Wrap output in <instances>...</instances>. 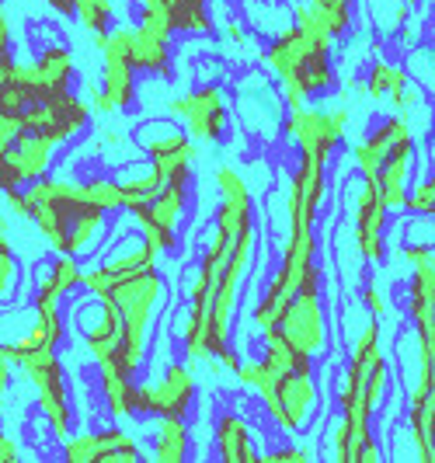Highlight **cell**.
Segmentation results:
<instances>
[{
    "instance_id": "1",
    "label": "cell",
    "mask_w": 435,
    "mask_h": 463,
    "mask_svg": "<svg viewBox=\"0 0 435 463\" xmlns=\"http://www.w3.org/2000/svg\"><path fill=\"white\" fill-rule=\"evenodd\" d=\"M390 394V359L383 352L380 317H366L352 335L342 376L335 387L338 421L331 429V460L338 463H376L383 460L373 421Z\"/></svg>"
},
{
    "instance_id": "2",
    "label": "cell",
    "mask_w": 435,
    "mask_h": 463,
    "mask_svg": "<svg viewBox=\"0 0 435 463\" xmlns=\"http://www.w3.org/2000/svg\"><path fill=\"white\" fill-rule=\"evenodd\" d=\"M28 223L43 237L49 251L73 258H91L109 248L112 223L105 209L91 199L88 178H39L24 188Z\"/></svg>"
},
{
    "instance_id": "3",
    "label": "cell",
    "mask_w": 435,
    "mask_h": 463,
    "mask_svg": "<svg viewBox=\"0 0 435 463\" xmlns=\"http://www.w3.org/2000/svg\"><path fill=\"white\" fill-rule=\"evenodd\" d=\"M297 22L282 35H275L258 52V63L269 70L279 84L289 109L310 105L317 98H327L338 88V67H335V43L324 24L317 22L314 7L307 0L293 4Z\"/></svg>"
},
{
    "instance_id": "4",
    "label": "cell",
    "mask_w": 435,
    "mask_h": 463,
    "mask_svg": "<svg viewBox=\"0 0 435 463\" xmlns=\"http://www.w3.org/2000/svg\"><path fill=\"white\" fill-rule=\"evenodd\" d=\"M261 342V383L258 401L265 415L282 436L310 432L324 415V391L317 383V363L299 355L297 348L282 338L279 327L258 335Z\"/></svg>"
},
{
    "instance_id": "5",
    "label": "cell",
    "mask_w": 435,
    "mask_h": 463,
    "mask_svg": "<svg viewBox=\"0 0 435 463\" xmlns=\"http://www.w3.org/2000/svg\"><path fill=\"white\" fill-rule=\"evenodd\" d=\"M122 314V327H126V342H122V359L118 370L126 376H139L150 355V335L161 321V314L171 303V286L161 276V269H147L139 276L118 282L109 293Z\"/></svg>"
},
{
    "instance_id": "6",
    "label": "cell",
    "mask_w": 435,
    "mask_h": 463,
    "mask_svg": "<svg viewBox=\"0 0 435 463\" xmlns=\"http://www.w3.org/2000/svg\"><path fill=\"white\" fill-rule=\"evenodd\" d=\"M14 370H22V376L28 380L35 404H39V415L46 421L49 436L63 442L73 436V401H70L67 387V366L60 359V348H35V352H22L14 359H7Z\"/></svg>"
},
{
    "instance_id": "7",
    "label": "cell",
    "mask_w": 435,
    "mask_h": 463,
    "mask_svg": "<svg viewBox=\"0 0 435 463\" xmlns=\"http://www.w3.org/2000/svg\"><path fill=\"white\" fill-rule=\"evenodd\" d=\"M286 98L279 91V84L265 77V67H241L233 77V116L237 126L254 137L258 143H275L282 137V122H286Z\"/></svg>"
},
{
    "instance_id": "8",
    "label": "cell",
    "mask_w": 435,
    "mask_h": 463,
    "mask_svg": "<svg viewBox=\"0 0 435 463\" xmlns=\"http://www.w3.org/2000/svg\"><path fill=\"white\" fill-rule=\"evenodd\" d=\"M275 327L282 331V338L297 348L299 355H307L314 363L327 359L335 327H331L327 297H324V272H317V276H310L303 282V289L289 300V307L282 310V317H279Z\"/></svg>"
},
{
    "instance_id": "9",
    "label": "cell",
    "mask_w": 435,
    "mask_h": 463,
    "mask_svg": "<svg viewBox=\"0 0 435 463\" xmlns=\"http://www.w3.org/2000/svg\"><path fill=\"white\" fill-rule=\"evenodd\" d=\"M352 126V109L348 105H299L286 112L282 122V139L297 146V157H314L321 164H331L335 154L348 139Z\"/></svg>"
},
{
    "instance_id": "10",
    "label": "cell",
    "mask_w": 435,
    "mask_h": 463,
    "mask_svg": "<svg viewBox=\"0 0 435 463\" xmlns=\"http://www.w3.org/2000/svg\"><path fill=\"white\" fill-rule=\"evenodd\" d=\"M171 116L182 122L192 133V139H199L203 146H220L227 143L230 126H233V98L220 80H199L195 88L175 94L164 105Z\"/></svg>"
},
{
    "instance_id": "11",
    "label": "cell",
    "mask_w": 435,
    "mask_h": 463,
    "mask_svg": "<svg viewBox=\"0 0 435 463\" xmlns=\"http://www.w3.org/2000/svg\"><path fill=\"white\" fill-rule=\"evenodd\" d=\"M70 327L80 335V345L91 355L94 370H118L126 327L112 297H94L84 289V300L70 307Z\"/></svg>"
},
{
    "instance_id": "12",
    "label": "cell",
    "mask_w": 435,
    "mask_h": 463,
    "mask_svg": "<svg viewBox=\"0 0 435 463\" xmlns=\"http://www.w3.org/2000/svg\"><path fill=\"white\" fill-rule=\"evenodd\" d=\"M161 251L139 231L115 237V241H109L101 261L84 265V289L94 293V297H109L118 282L139 276L147 269H161Z\"/></svg>"
},
{
    "instance_id": "13",
    "label": "cell",
    "mask_w": 435,
    "mask_h": 463,
    "mask_svg": "<svg viewBox=\"0 0 435 463\" xmlns=\"http://www.w3.org/2000/svg\"><path fill=\"white\" fill-rule=\"evenodd\" d=\"M94 109L91 101H84L77 91H60L52 98L35 101L32 109L22 112V126L28 133H43L56 146H73L91 133Z\"/></svg>"
},
{
    "instance_id": "14",
    "label": "cell",
    "mask_w": 435,
    "mask_h": 463,
    "mask_svg": "<svg viewBox=\"0 0 435 463\" xmlns=\"http://www.w3.org/2000/svg\"><path fill=\"white\" fill-rule=\"evenodd\" d=\"M175 39L178 35H167V32H157L143 22H122L109 32L105 43H98V52L101 49H115L118 56H126L139 73H150V77H161V80H171V70H175Z\"/></svg>"
},
{
    "instance_id": "15",
    "label": "cell",
    "mask_w": 435,
    "mask_h": 463,
    "mask_svg": "<svg viewBox=\"0 0 435 463\" xmlns=\"http://www.w3.org/2000/svg\"><path fill=\"white\" fill-rule=\"evenodd\" d=\"M352 88L366 94L373 105H380V109H387V112H397V116H408L411 122L429 112V105H425V88L414 80L411 70L397 67V63H390L383 56H376V60L369 63L366 77H363V80H352ZM418 133H421V129H418Z\"/></svg>"
},
{
    "instance_id": "16",
    "label": "cell",
    "mask_w": 435,
    "mask_h": 463,
    "mask_svg": "<svg viewBox=\"0 0 435 463\" xmlns=\"http://www.w3.org/2000/svg\"><path fill=\"white\" fill-rule=\"evenodd\" d=\"M195 397H199V380H195V363L188 359H171L154 380L139 383L137 397V411L139 418L154 421L164 415H182L188 418L195 408Z\"/></svg>"
},
{
    "instance_id": "17",
    "label": "cell",
    "mask_w": 435,
    "mask_h": 463,
    "mask_svg": "<svg viewBox=\"0 0 435 463\" xmlns=\"http://www.w3.org/2000/svg\"><path fill=\"white\" fill-rule=\"evenodd\" d=\"M188 199H192V185H182V182H171L157 192L154 203L126 213L137 227L164 258L178 255L182 248V220L188 213Z\"/></svg>"
},
{
    "instance_id": "18",
    "label": "cell",
    "mask_w": 435,
    "mask_h": 463,
    "mask_svg": "<svg viewBox=\"0 0 435 463\" xmlns=\"http://www.w3.org/2000/svg\"><path fill=\"white\" fill-rule=\"evenodd\" d=\"M390 203L383 192L366 182L352 178V241L355 251L366 265H383L387 261V231H390Z\"/></svg>"
},
{
    "instance_id": "19",
    "label": "cell",
    "mask_w": 435,
    "mask_h": 463,
    "mask_svg": "<svg viewBox=\"0 0 435 463\" xmlns=\"http://www.w3.org/2000/svg\"><path fill=\"white\" fill-rule=\"evenodd\" d=\"M418 139H421V133H418V126H414L411 118L397 116V112H387L369 133H363V137L348 146L352 171H355L359 178H376L380 167H383L401 146H411Z\"/></svg>"
},
{
    "instance_id": "20",
    "label": "cell",
    "mask_w": 435,
    "mask_h": 463,
    "mask_svg": "<svg viewBox=\"0 0 435 463\" xmlns=\"http://www.w3.org/2000/svg\"><path fill=\"white\" fill-rule=\"evenodd\" d=\"M60 150H63V146H56L49 137L24 129L11 146L0 150V185L28 188L32 182H39V178H49L52 167H56Z\"/></svg>"
},
{
    "instance_id": "21",
    "label": "cell",
    "mask_w": 435,
    "mask_h": 463,
    "mask_svg": "<svg viewBox=\"0 0 435 463\" xmlns=\"http://www.w3.org/2000/svg\"><path fill=\"white\" fill-rule=\"evenodd\" d=\"M60 457L67 463H139L150 460L139 439L126 429H98V432H77L60 446Z\"/></svg>"
},
{
    "instance_id": "22",
    "label": "cell",
    "mask_w": 435,
    "mask_h": 463,
    "mask_svg": "<svg viewBox=\"0 0 435 463\" xmlns=\"http://www.w3.org/2000/svg\"><path fill=\"white\" fill-rule=\"evenodd\" d=\"M28 314L32 321L14 335L4 338L0 345V359H14L22 352H35V348H63L70 335V321L63 303H32L28 300Z\"/></svg>"
},
{
    "instance_id": "23",
    "label": "cell",
    "mask_w": 435,
    "mask_h": 463,
    "mask_svg": "<svg viewBox=\"0 0 435 463\" xmlns=\"http://www.w3.org/2000/svg\"><path fill=\"white\" fill-rule=\"evenodd\" d=\"M28 80L35 88V101L52 98L60 91H73V77H77V60H73V49L63 43H49V46L35 49L28 60Z\"/></svg>"
},
{
    "instance_id": "24",
    "label": "cell",
    "mask_w": 435,
    "mask_h": 463,
    "mask_svg": "<svg viewBox=\"0 0 435 463\" xmlns=\"http://www.w3.org/2000/svg\"><path fill=\"white\" fill-rule=\"evenodd\" d=\"M28 282H32V293H28L32 303H63L67 297L84 289V265L80 258L52 251L49 261H39L32 269Z\"/></svg>"
},
{
    "instance_id": "25",
    "label": "cell",
    "mask_w": 435,
    "mask_h": 463,
    "mask_svg": "<svg viewBox=\"0 0 435 463\" xmlns=\"http://www.w3.org/2000/svg\"><path fill=\"white\" fill-rule=\"evenodd\" d=\"M213 446H216V457H220L223 463H258L261 460L248 418L241 415V411H233V408H227V411L216 415V425H213Z\"/></svg>"
},
{
    "instance_id": "26",
    "label": "cell",
    "mask_w": 435,
    "mask_h": 463,
    "mask_svg": "<svg viewBox=\"0 0 435 463\" xmlns=\"http://www.w3.org/2000/svg\"><path fill=\"white\" fill-rule=\"evenodd\" d=\"M133 137H137V146L143 150V157H150V161L171 157V154H178L184 146L199 143V139H192V133H188L171 112H167V116L143 118L137 129H133Z\"/></svg>"
},
{
    "instance_id": "27",
    "label": "cell",
    "mask_w": 435,
    "mask_h": 463,
    "mask_svg": "<svg viewBox=\"0 0 435 463\" xmlns=\"http://www.w3.org/2000/svg\"><path fill=\"white\" fill-rule=\"evenodd\" d=\"M192 439V418L164 415L150 425V460L154 463H184L195 457Z\"/></svg>"
},
{
    "instance_id": "28",
    "label": "cell",
    "mask_w": 435,
    "mask_h": 463,
    "mask_svg": "<svg viewBox=\"0 0 435 463\" xmlns=\"http://www.w3.org/2000/svg\"><path fill=\"white\" fill-rule=\"evenodd\" d=\"M414 171H418V143L401 146V150L380 167V175H376V178H366V182H373V185L383 192V199L390 203L393 213H404L408 192H411V185H414L411 182Z\"/></svg>"
},
{
    "instance_id": "29",
    "label": "cell",
    "mask_w": 435,
    "mask_h": 463,
    "mask_svg": "<svg viewBox=\"0 0 435 463\" xmlns=\"http://www.w3.org/2000/svg\"><path fill=\"white\" fill-rule=\"evenodd\" d=\"M139 70L118 56L115 49H101V91L109 94V101L115 105V112H133L139 101Z\"/></svg>"
},
{
    "instance_id": "30",
    "label": "cell",
    "mask_w": 435,
    "mask_h": 463,
    "mask_svg": "<svg viewBox=\"0 0 435 463\" xmlns=\"http://www.w3.org/2000/svg\"><path fill=\"white\" fill-rule=\"evenodd\" d=\"M98 394H101V404H105V415L112 418L115 425L139 418L137 376H126L122 370H98Z\"/></svg>"
},
{
    "instance_id": "31",
    "label": "cell",
    "mask_w": 435,
    "mask_h": 463,
    "mask_svg": "<svg viewBox=\"0 0 435 463\" xmlns=\"http://www.w3.org/2000/svg\"><path fill=\"white\" fill-rule=\"evenodd\" d=\"M139 4L161 7L182 39H209L216 32V18H213L209 0H139Z\"/></svg>"
},
{
    "instance_id": "32",
    "label": "cell",
    "mask_w": 435,
    "mask_h": 463,
    "mask_svg": "<svg viewBox=\"0 0 435 463\" xmlns=\"http://www.w3.org/2000/svg\"><path fill=\"white\" fill-rule=\"evenodd\" d=\"M241 18L248 22L251 32L269 35V39L282 35L289 24L297 22L289 0H241Z\"/></svg>"
},
{
    "instance_id": "33",
    "label": "cell",
    "mask_w": 435,
    "mask_h": 463,
    "mask_svg": "<svg viewBox=\"0 0 435 463\" xmlns=\"http://www.w3.org/2000/svg\"><path fill=\"white\" fill-rule=\"evenodd\" d=\"M331 39H348L355 28V0H307Z\"/></svg>"
},
{
    "instance_id": "34",
    "label": "cell",
    "mask_w": 435,
    "mask_h": 463,
    "mask_svg": "<svg viewBox=\"0 0 435 463\" xmlns=\"http://www.w3.org/2000/svg\"><path fill=\"white\" fill-rule=\"evenodd\" d=\"M22 282H24V269L22 261H18L14 244H11V231L4 227L0 231V303H4V310L18 300Z\"/></svg>"
},
{
    "instance_id": "35",
    "label": "cell",
    "mask_w": 435,
    "mask_h": 463,
    "mask_svg": "<svg viewBox=\"0 0 435 463\" xmlns=\"http://www.w3.org/2000/svg\"><path fill=\"white\" fill-rule=\"evenodd\" d=\"M77 22L91 35V46L105 43L115 28V0H77Z\"/></svg>"
},
{
    "instance_id": "36",
    "label": "cell",
    "mask_w": 435,
    "mask_h": 463,
    "mask_svg": "<svg viewBox=\"0 0 435 463\" xmlns=\"http://www.w3.org/2000/svg\"><path fill=\"white\" fill-rule=\"evenodd\" d=\"M88 188H91V199L105 213H112V216L126 213V188L118 182V175H91Z\"/></svg>"
},
{
    "instance_id": "37",
    "label": "cell",
    "mask_w": 435,
    "mask_h": 463,
    "mask_svg": "<svg viewBox=\"0 0 435 463\" xmlns=\"http://www.w3.org/2000/svg\"><path fill=\"white\" fill-rule=\"evenodd\" d=\"M223 46H220V52L227 56V60H237V52L241 49H248V22L244 18H230L227 24H223Z\"/></svg>"
},
{
    "instance_id": "38",
    "label": "cell",
    "mask_w": 435,
    "mask_h": 463,
    "mask_svg": "<svg viewBox=\"0 0 435 463\" xmlns=\"http://www.w3.org/2000/svg\"><path fill=\"white\" fill-rule=\"evenodd\" d=\"M359 300H363V307H366V314L369 317H387L390 314V303H387V297H383V289L376 286V282H366L363 289H359Z\"/></svg>"
},
{
    "instance_id": "39",
    "label": "cell",
    "mask_w": 435,
    "mask_h": 463,
    "mask_svg": "<svg viewBox=\"0 0 435 463\" xmlns=\"http://www.w3.org/2000/svg\"><path fill=\"white\" fill-rule=\"evenodd\" d=\"M261 460H269V463H314L317 460V453H314V449H307V446H282V449H269V453H261Z\"/></svg>"
},
{
    "instance_id": "40",
    "label": "cell",
    "mask_w": 435,
    "mask_h": 463,
    "mask_svg": "<svg viewBox=\"0 0 435 463\" xmlns=\"http://www.w3.org/2000/svg\"><path fill=\"white\" fill-rule=\"evenodd\" d=\"M22 457H24L22 442L11 439V432H4V436H0V460H4V463H18Z\"/></svg>"
},
{
    "instance_id": "41",
    "label": "cell",
    "mask_w": 435,
    "mask_h": 463,
    "mask_svg": "<svg viewBox=\"0 0 435 463\" xmlns=\"http://www.w3.org/2000/svg\"><path fill=\"white\" fill-rule=\"evenodd\" d=\"M39 4H46L49 11H52L56 18H63V22L77 18V0H39Z\"/></svg>"
},
{
    "instance_id": "42",
    "label": "cell",
    "mask_w": 435,
    "mask_h": 463,
    "mask_svg": "<svg viewBox=\"0 0 435 463\" xmlns=\"http://www.w3.org/2000/svg\"><path fill=\"white\" fill-rule=\"evenodd\" d=\"M0 49H11V14H7V7L0 11Z\"/></svg>"
},
{
    "instance_id": "43",
    "label": "cell",
    "mask_w": 435,
    "mask_h": 463,
    "mask_svg": "<svg viewBox=\"0 0 435 463\" xmlns=\"http://www.w3.org/2000/svg\"><path fill=\"white\" fill-rule=\"evenodd\" d=\"M429 449H432V463H435V421H432V432H429Z\"/></svg>"
},
{
    "instance_id": "44",
    "label": "cell",
    "mask_w": 435,
    "mask_h": 463,
    "mask_svg": "<svg viewBox=\"0 0 435 463\" xmlns=\"http://www.w3.org/2000/svg\"><path fill=\"white\" fill-rule=\"evenodd\" d=\"M289 4H299V0H289Z\"/></svg>"
},
{
    "instance_id": "45",
    "label": "cell",
    "mask_w": 435,
    "mask_h": 463,
    "mask_svg": "<svg viewBox=\"0 0 435 463\" xmlns=\"http://www.w3.org/2000/svg\"><path fill=\"white\" fill-rule=\"evenodd\" d=\"M432 171H435V164H432Z\"/></svg>"
},
{
    "instance_id": "46",
    "label": "cell",
    "mask_w": 435,
    "mask_h": 463,
    "mask_svg": "<svg viewBox=\"0 0 435 463\" xmlns=\"http://www.w3.org/2000/svg\"><path fill=\"white\" fill-rule=\"evenodd\" d=\"M432 216H435V209H432Z\"/></svg>"
}]
</instances>
